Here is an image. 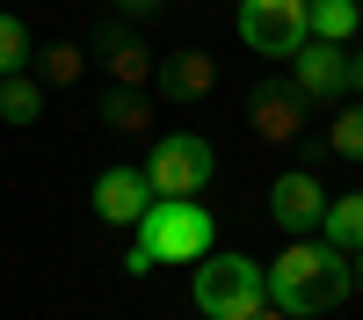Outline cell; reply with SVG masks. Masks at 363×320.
Instances as JSON below:
<instances>
[{"label": "cell", "instance_id": "cell-20", "mask_svg": "<svg viewBox=\"0 0 363 320\" xmlns=\"http://www.w3.org/2000/svg\"><path fill=\"white\" fill-rule=\"evenodd\" d=\"M349 87H363V44L349 51Z\"/></svg>", "mask_w": 363, "mask_h": 320}, {"label": "cell", "instance_id": "cell-22", "mask_svg": "<svg viewBox=\"0 0 363 320\" xmlns=\"http://www.w3.org/2000/svg\"><path fill=\"white\" fill-rule=\"evenodd\" d=\"M247 320H284V313H277V306H255V313H247Z\"/></svg>", "mask_w": 363, "mask_h": 320}, {"label": "cell", "instance_id": "cell-4", "mask_svg": "<svg viewBox=\"0 0 363 320\" xmlns=\"http://www.w3.org/2000/svg\"><path fill=\"white\" fill-rule=\"evenodd\" d=\"M218 182V145L203 131H167L153 138V153H145V189L153 197H203Z\"/></svg>", "mask_w": 363, "mask_h": 320}, {"label": "cell", "instance_id": "cell-7", "mask_svg": "<svg viewBox=\"0 0 363 320\" xmlns=\"http://www.w3.org/2000/svg\"><path fill=\"white\" fill-rule=\"evenodd\" d=\"M306 109H313V102L298 95L291 80H277V73L247 87V116H255V131H262L269 145H291V138H306Z\"/></svg>", "mask_w": 363, "mask_h": 320}, {"label": "cell", "instance_id": "cell-18", "mask_svg": "<svg viewBox=\"0 0 363 320\" xmlns=\"http://www.w3.org/2000/svg\"><path fill=\"white\" fill-rule=\"evenodd\" d=\"M22 66H29V22L0 15V73H22Z\"/></svg>", "mask_w": 363, "mask_h": 320}, {"label": "cell", "instance_id": "cell-9", "mask_svg": "<svg viewBox=\"0 0 363 320\" xmlns=\"http://www.w3.org/2000/svg\"><path fill=\"white\" fill-rule=\"evenodd\" d=\"M95 58L109 66V80H116V87H145V80H153V51H145L138 22H124V15L95 29Z\"/></svg>", "mask_w": 363, "mask_h": 320}, {"label": "cell", "instance_id": "cell-8", "mask_svg": "<svg viewBox=\"0 0 363 320\" xmlns=\"http://www.w3.org/2000/svg\"><path fill=\"white\" fill-rule=\"evenodd\" d=\"M320 211H327V189L313 167H284L277 182H269V219H277L291 241L298 233H320Z\"/></svg>", "mask_w": 363, "mask_h": 320}, {"label": "cell", "instance_id": "cell-17", "mask_svg": "<svg viewBox=\"0 0 363 320\" xmlns=\"http://www.w3.org/2000/svg\"><path fill=\"white\" fill-rule=\"evenodd\" d=\"M80 66H87V51H80V44H51L37 73H44V87H73V80H80Z\"/></svg>", "mask_w": 363, "mask_h": 320}, {"label": "cell", "instance_id": "cell-12", "mask_svg": "<svg viewBox=\"0 0 363 320\" xmlns=\"http://www.w3.org/2000/svg\"><path fill=\"white\" fill-rule=\"evenodd\" d=\"M37 116H44V80L29 66L22 73H0V124L22 131V124H37Z\"/></svg>", "mask_w": 363, "mask_h": 320}, {"label": "cell", "instance_id": "cell-15", "mask_svg": "<svg viewBox=\"0 0 363 320\" xmlns=\"http://www.w3.org/2000/svg\"><path fill=\"white\" fill-rule=\"evenodd\" d=\"M306 29L327 37V44H349L363 29V8H356V0H306Z\"/></svg>", "mask_w": 363, "mask_h": 320}, {"label": "cell", "instance_id": "cell-19", "mask_svg": "<svg viewBox=\"0 0 363 320\" xmlns=\"http://www.w3.org/2000/svg\"><path fill=\"white\" fill-rule=\"evenodd\" d=\"M109 8L124 15V22H145V15H160V0H109Z\"/></svg>", "mask_w": 363, "mask_h": 320}, {"label": "cell", "instance_id": "cell-6", "mask_svg": "<svg viewBox=\"0 0 363 320\" xmlns=\"http://www.w3.org/2000/svg\"><path fill=\"white\" fill-rule=\"evenodd\" d=\"M291 87L306 102H335V95H349V44H327V37H306L291 58Z\"/></svg>", "mask_w": 363, "mask_h": 320}, {"label": "cell", "instance_id": "cell-1", "mask_svg": "<svg viewBox=\"0 0 363 320\" xmlns=\"http://www.w3.org/2000/svg\"><path fill=\"white\" fill-rule=\"evenodd\" d=\"M262 291H269V306H277L284 320H320V313H335V306L356 299V277H349V255L342 248L298 233V241L262 270Z\"/></svg>", "mask_w": 363, "mask_h": 320}, {"label": "cell", "instance_id": "cell-13", "mask_svg": "<svg viewBox=\"0 0 363 320\" xmlns=\"http://www.w3.org/2000/svg\"><path fill=\"white\" fill-rule=\"evenodd\" d=\"M320 241H327V248H342V255H356V248H363V189L335 197V204L320 211Z\"/></svg>", "mask_w": 363, "mask_h": 320}, {"label": "cell", "instance_id": "cell-5", "mask_svg": "<svg viewBox=\"0 0 363 320\" xmlns=\"http://www.w3.org/2000/svg\"><path fill=\"white\" fill-rule=\"evenodd\" d=\"M306 0H240V44L255 58H291L306 44Z\"/></svg>", "mask_w": 363, "mask_h": 320}, {"label": "cell", "instance_id": "cell-16", "mask_svg": "<svg viewBox=\"0 0 363 320\" xmlns=\"http://www.w3.org/2000/svg\"><path fill=\"white\" fill-rule=\"evenodd\" d=\"M327 153H335V160H363V102L335 109V131H327Z\"/></svg>", "mask_w": 363, "mask_h": 320}, {"label": "cell", "instance_id": "cell-14", "mask_svg": "<svg viewBox=\"0 0 363 320\" xmlns=\"http://www.w3.org/2000/svg\"><path fill=\"white\" fill-rule=\"evenodd\" d=\"M102 124L116 138H138L145 124H153V102H145V87H109L102 95Z\"/></svg>", "mask_w": 363, "mask_h": 320}, {"label": "cell", "instance_id": "cell-10", "mask_svg": "<svg viewBox=\"0 0 363 320\" xmlns=\"http://www.w3.org/2000/svg\"><path fill=\"white\" fill-rule=\"evenodd\" d=\"M87 204H95L102 226H131L145 204H153V189H145V167H102L95 189H87Z\"/></svg>", "mask_w": 363, "mask_h": 320}, {"label": "cell", "instance_id": "cell-11", "mask_svg": "<svg viewBox=\"0 0 363 320\" xmlns=\"http://www.w3.org/2000/svg\"><path fill=\"white\" fill-rule=\"evenodd\" d=\"M211 80H218V66L203 51H167V58H153V80L145 87H160V102H203Z\"/></svg>", "mask_w": 363, "mask_h": 320}, {"label": "cell", "instance_id": "cell-3", "mask_svg": "<svg viewBox=\"0 0 363 320\" xmlns=\"http://www.w3.org/2000/svg\"><path fill=\"white\" fill-rule=\"evenodd\" d=\"M189 299H196V313L203 320H247L255 306H269V291H262V262H247V255H218L211 248L203 262H189Z\"/></svg>", "mask_w": 363, "mask_h": 320}, {"label": "cell", "instance_id": "cell-2", "mask_svg": "<svg viewBox=\"0 0 363 320\" xmlns=\"http://www.w3.org/2000/svg\"><path fill=\"white\" fill-rule=\"evenodd\" d=\"M131 233H138L131 255H124L131 277L160 270V262H203L211 248H218V219L203 211V197H153L131 219Z\"/></svg>", "mask_w": 363, "mask_h": 320}, {"label": "cell", "instance_id": "cell-21", "mask_svg": "<svg viewBox=\"0 0 363 320\" xmlns=\"http://www.w3.org/2000/svg\"><path fill=\"white\" fill-rule=\"evenodd\" d=\"M349 277H356V291H363V248H356V255H349Z\"/></svg>", "mask_w": 363, "mask_h": 320}]
</instances>
